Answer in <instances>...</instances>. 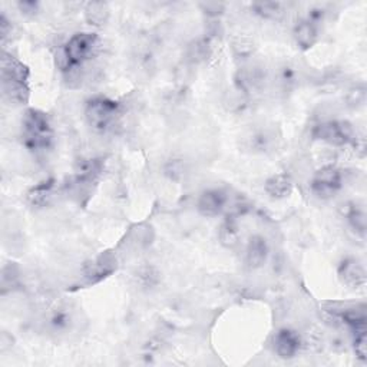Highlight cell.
<instances>
[{
    "instance_id": "cell-18",
    "label": "cell",
    "mask_w": 367,
    "mask_h": 367,
    "mask_svg": "<svg viewBox=\"0 0 367 367\" xmlns=\"http://www.w3.org/2000/svg\"><path fill=\"white\" fill-rule=\"evenodd\" d=\"M251 10H254L255 15H258L263 19H278L283 15V6L282 3L275 2H260V3H253Z\"/></svg>"
},
{
    "instance_id": "cell-22",
    "label": "cell",
    "mask_w": 367,
    "mask_h": 367,
    "mask_svg": "<svg viewBox=\"0 0 367 367\" xmlns=\"http://www.w3.org/2000/svg\"><path fill=\"white\" fill-rule=\"evenodd\" d=\"M366 102V88L364 86H356L349 94V103L359 108Z\"/></svg>"
},
{
    "instance_id": "cell-20",
    "label": "cell",
    "mask_w": 367,
    "mask_h": 367,
    "mask_svg": "<svg viewBox=\"0 0 367 367\" xmlns=\"http://www.w3.org/2000/svg\"><path fill=\"white\" fill-rule=\"evenodd\" d=\"M137 278L139 280V283L145 289H151V287H154V286L158 284V282H160V274H158V271L154 267L144 266L137 273Z\"/></svg>"
},
{
    "instance_id": "cell-21",
    "label": "cell",
    "mask_w": 367,
    "mask_h": 367,
    "mask_svg": "<svg viewBox=\"0 0 367 367\" xmlns=\"http://www.w3.org/2000/svg\"><path fill=\"white\" fill-rule=\"evenodd\" d=\"M367 332H360V333H355V340H353V348H355V353L357 356L359 360L366 361L367 359Z\"/></svg>"
},
{
    "instance_id": "cell-23",
    "label": "cell",
    "mask_w": 367,
    "mask_h": 367,
    "mask_svg": "<svg viewBox=\"0 0 367 367\" xmlns=\"http://www.w3.org/2000/svg\"><path fill=\"white\" fill-rule=\"evenodd\" d=\"M39 5L36 2H20L19 3V9L22 10V13L25 15H35L37 12Z\"/></svg>"
},
{
    "instance_id": "cell-11",
    "label": "cell",
    "mask_w": 367,
    "mask_h": 367,
    "mask_svg": "<svg viewBox=\"0 0 367 367\" xmlns=\"http://www.w3.org/2000/svg\"><path fill=\"white\" fill-rule=\"evenodd\" d=\"M268 244L263 235H253L246 250V263L251 270L262 268L268 258Z\"/></svg>"
},
{
    "instance_id": "cell-3",
    "label": "cell",
    "mask_w": 367,
    "mask_h": 367,
    "mask_svg": "<svg viewBox=\"0 0 367 367\" xmlns=\"http://www.w3.org/2000/svg\"><path fill=\"white\" fill-rule=\"evenodd\" d=\"M122 117V106L118 101L106 96H95L86 102L85 118L88 125L96 133L106 134L114 131L119 125Z\"/></svg>"
},
{
    "instance_id": "cell-9",
    "label": "cell",
    "mask_w": 367,
    "mask_h": 367,
    "mask_svg": "<svg viewBox=\"0 0 367 367\" xmlns=\"http://www.w3.org/2000/svg\"><path fill=\"white\" fill-rule=\"evenodd\" d=\"M301 348L298 333L290 329H282L274 337V352L280 359L290 360L297 356Z\"/></svg>"
},
{
    "instance_id": "cell-8",
    "label": "cell",
    "mask_w": 367,
    "mask_h": 367,
    "mask_svg": "<svg viewBox=\"0 0 367 367\" xmlns=\"http://www.w3.org/2000/svg\"><path fill=\"white\" fill-rule=\"evenodd\" d=\"M117 268V260L110 254L98 257L92 263L86 264L83 268V278L88 284H95L102 282L110 274H112Z\"/></svg>"
},
{
    "instance_id": "cell-2",
    "label": "cell",
    "mask_w": 367,
    "mask_h": 367,
    "mask_svg": "<svg viewBox=\"0 0 367 367\" xmlns=\"http://www.w3.org/2000/svg\"><path fill=\"white\" fill-rule=\"evenodd\" d=\"M20 138L31 153H46L53 144V128L49 117L37 110H28L22 118Z\"/></svg>"
},
{
    "instance_id": "cell-15",
    "label": "cell",
    "mask_w": 367,
    "mask_h": 367,
    "mask_svg": "<svg viewBox=\"0 0 367 367\" xmlns=\"http://www.w3.org/2000/svg\"><path fill=\"white\" fill-rule=\"evenodd\" d=\"M346 219H348V223H349L350 228L359 237L364 239L366 230H367V217H366V212L361 208H359L357 205H350L346 210Z\"/></svg>"
},
{
    "instance_id": "cell-4",
    "label": "cell",
    "mask_w": 367,
    "mask_h": 367,
    "mask_svg": "<svg viewBox=\"0 0 367 367\" xmlns=\"http://www.w3.org/2000/svg\"><path fill=\"white\" fill-rule=\"evenodd\" d=\"M29 71L24 63L8 53L2 59V86L3 94L15 102L24 103L28 101Z\"/></svg>"
},
{
    "instance_id": "cell-6",
    "label": "cell",
    "mask_w": 367,
    "mask_h": 367,
    "mask_svg": "<svg viewBox=\"0 0 367 367\" xmlns=\"http://www.w3.org/2000/svg\"><path fill=\"white\" fill-rule=\"evenodd\" d=\"M343 187V174L336 167L327 165L314 172L310 189L320 200H330Z\"/></svg>"
},
{
    "instance_id": "cell-17",
    "label": "cell",
    "mask_w": 367,
    "mask_h": 367,
    "mask_svg": "<svg viewBox=\"0 0 367 367\" xmlns=\"http://www.w3.org/2000/svg\"><path fill=\"white\" fill-rule=\"evenodd\" d=\"M85 16L91 25L99 26V25H103L108 20V16H110V9H108L106 3H89L85 9Z\"/></svg>"
},
{
    "instance_id": "cell-12",
    "label": "cell",
    "mask_w": 367,
    "mask_h": 367,
    "mask_svg": "<svg viewBox=\"0 0 367 367\" xmlns=\"http://www.w3.org/2000/svg\"><path fill=\"white\" fill-rule=\"evenodd\" d=\"M293 36H294V40H296L300 49L309 51L310 48H313L316 45V42L318 40L317 25L311 24V22L307 19H301L300 22H297V25L294 26Z\"/></svg>"
},
{
    "instance_id": "cell-19",
    "label": "cell",
    "mask_w": 367,
    "mask_h": 367,
    "mask_svg": "<svg viewBox=\"0 0 367 367\" xmlns=\"http://www.w3.org/2000/svg\"><path fill=\"white\" fill-rule=\"evenodd\" d=\"M211 45L208 39H198L196 42H192L188 48V58L192 62H203L210 56Z\"/></svg>"
},
{
    "instance_id": "cell-14",
    "label": "cell",
    "mask_w": 367,
    "mask_h": 367,
    "mask_svg": "<svg viewBox=\"0 0 367 367\" xmlns=\"http://www.w3.org/2000/svg\"><path fill=\"white\" fill-rule=\"evenodd\" d=\"M53 189H55V181L46 180L37 185H35L28 192V201L33 207H45L49 204L51 198L53 197Z\"/></svg>"
},
{
    "instance_id": "cell-13",
    "label": "cell",
    "mask_w": 367,
    "mask_h": 367,
    "mask_svg": "<svg viewBox=\"0 0 367 367\" xmlns=\"http://www.w3.org/2000/svg\"><path fill=\"white\" fill-rule=\"evenodd\" d=\"M264 191L274 200H283L293 192V181L287 174H275L266 181Z\"/></svg>"
},
{
    "instance_id": "cell-16",
    "label": "cell",
    "mask_w": 367,
    "mask_h": 367,
    "mask_svg": "<svg viewBox=\"0 0 367 367\" xmlns=\"http://www.w3.org/2000/svg\"><path fill=\"white\" fill-rule=\"evenodd\" d=\"M220 241L225 247H234L239 244L240 240V230L239 225H237V221L234 219H228L223 223L220 228Z\"/></svg>"
},
{
    "instance_id": "cell-5",
    "label": "cell",
    "mask_w": 367,
    "mask_h": 367,
    "mask_svg": "<svg viewBox=\"0 0 367 367\" xmlns=\"http://www.w3.org/2000/svg\"><path fill=\"white\" fill-rule=\"evenodd\" d=\"M313 137L334 146H344L355 144L357 134L353 125L348 121H326L314 126Z\"/></svg>"
},
{
    "instance_id": "cell-10",
    "label": "cell",
    "mask_w": 367,
    "mask_h": 367,
    "mask_svg": "<svg viewBox=\"0 0 367 367\" xmlns=\"http://www.w3.org/2000/svg\"><path fill=\"white\" fill-rule=\"evenodd\" d=\"M339 277L341 282L352 289H363L366 286V271L361 263L355 258H346L339 266Z\"/></svg>"
},
{
    "instance_id": "cell-1",
    "label": "cell",
    "mask_w": 367,
    "mask_h": 367,
    "mask_svg": "<svg viewBox=\"0 0 367 367\" xmlns=\"http://www.w3.org/2000/svg\"><path fill=\"white\" fill-rule=\"evenodd\" d=\"M99 37L92 32H79L72 35L62 46L56 56L58 67L65 74H74L91 60L99 49Z\"/></svg>"
},
{
    "instance_id": "cell-7",
    "label": "cell",
    "mask_w": 367,
    "mask_h": 367,
    "mask_svg": "<svg viewBox=\"0 0 367 367\" xmlns=\"http://www.w3.org/2000/svg\"><path fill=\"white\" fill-rule=\"evenodd\" d=\"M227 203H228L227 192L219 188H212L200 194L197 201V210L203 217L212 219L217 217V215H220L224 211Z\"/></svg>"
}]
</instances>
